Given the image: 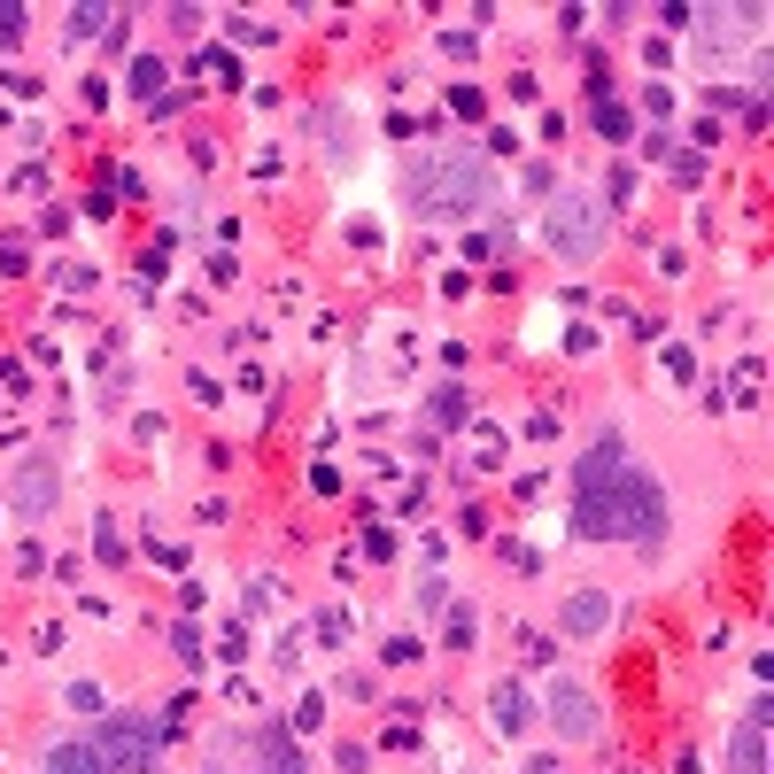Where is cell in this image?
<instances>
[{
  "label": "cell",
  "instance_id": "cell-10",
  "mask_svg": "<svg viewBox=\"0 0 774 774\" xmlns=\"http://www.w3.org/2000/svg\"><path fill=\"white\" fill-rule=\"evenodd\" d=\"M256 759H264V774H302V759H295V744L279 736V728H264L256 736Z\"/></svg>",
  "mask_w": 774,
  "mask_h": 774
},
{
  "label": "cell",
  "instance_id": "cell-22",
  "mask_svg": "<svg viewBox=\"0 0 774 774\" xmlns=\"http://www.w3.org/2000/svg\"><path fill=\"white\" fill-rule=\"evenodd\" d=\"M527 774H566V767H558V759H542V767H527Z\"/></svg>",
  "mask_w": 774,
  "mask_h": 774
},
{
  "label": "cell",
  "instance_id": "cell-20",
  "mask_svg": "<svg viewBox=\"0 0 774 774\" xmlns=\"http://www.w3.org/2000/svg\"><path fill=\"white\" fill-rule=\"evenodd\" d=\"M442 604H449V581H442V573H434V581L418 589V612H442Z\"/></svg>",
  "mask_w": 774,
  "mask_h": 774
},
{
  "label": "cell",
  "instance_id": "cell-6",
  "mask_svg": "<svg viewBox=\"0 0 774 774\" xmlns=\"http://www.w3.org/2000/svg\"><path fill=\"white\" fill-rule=\"evenodd\" d=\"M62 496V465H47V457H31L24 473H16V488H8V504L24 511V519H47Z\"/></svg>",
  "mask_w": 774,
  "mask_h": 774
},
{
  "label": "cell",
  "instance_id": "cell-2",
  "mask_svg": "<svg viewBox=\"0 0 774 774\" xmlns=\"http://www.w3.org/2000/svg\"><path fill=\"white\" fill-rule=\"evenodd\" d=\"M403 202L418 217H434V225H465V217H480L496 202V163L488 155H426L403 179Z\"/></svg>",
  "mask_w": 774,
  "mask_h": 774
},
{
  "label": "cell",
  "instance_id": "cell-21",
  "mask_svg": "<svg viewBox=\"0 0 774 774\" xmlns=\"http://www.w3.org/2000/svg\"><path fill=\"white\" fill-rule=\"evenodd\" d=\"M171 651H179L186 666H202V635H194V627H179V635H171Z\"/></svg>",
  "mask_w": 774,
  "mask_h": 774
},
{
  "label": "cell",
  "instance_id": "cell-8",
  "mask_svg": "<svg viewBox=\"0 0 774 774\" xmlns=\"http://www.w3.org/2000/svg\"><path fill=\"white\" fill-rule=\"evenodd\" d=\"M558 627H566V635H581V643H589V635H604V627H612V596H604V589H573L566 612H558Z\"/></svg>",
  "mask_w": 774,
  "mask_h": 774
},
{
  "label": "cell",
  "instance_id": "cell-4",
  "mask_svg": "<svg viewBox=\"0 0 774 774\" xmlns=\"http://www.w3.org/2000/svg\"><path fill=\"white\" fill-rule=\"evenodd\" d=\"M542 233H550V248H558V256L589 264L596 248H604V217H596V202H589V194H558V202H550V225H542Z\"/></svg>",
  "mask_w": 774,
  "mask_h": 774
},
{
  "label": "cell",
  "instance_id": "cell-16",
  "mask_svg": "<svg viewBox=\"0 0 774 774\" xmlns=\"http://www.w3.org/2000/svg\"><path fill=\"white\" fill-rule=\"evenodd\" d=\"M132 93H163V62H155V55L132 62Z\"/></svg>",
  "mask_w": 774,
  "mask_h": 774
},
{
  "label": "cell",
  "instance_id": "cell-19",
  "mask_svg": "<svg viewBox=\"0 0 774 774\" xmlns=\"http://www.w3.org/2000/svg\"><path fill=\"white\" fill-rule=\"evenodd\" d=\"M24 47V8H0V55Z\"/></svg>",
  "mask_w": 774,
  "mask_h": 774
},
{
  "label": "cell",
  "instance_id": "cell-12",
  "mask_svg": "<svg viewBox=\"0 0 774 774\" xmlns=\"http://www.w3.org/2000/svg\"><path fill=\"white\" fill-rule=\"evenodd\" d=\"M434 418H442V426H465V418H473V395H465V387H434Z\"/></svg>",
  "mask_w": 774,
  "mask_h": 774
},
{
  "label": "cell",
  "instance_id": "cell-18",
  "mask_svg": "<svg viewBox=\"0 0 774 774\" xmlns=\"http://www.w3.org/2000/svg\"><path fill=\"white\" fill-rule=\"evenodd\" d=\"M449 109H457V117H480V109H488V93H480V86H449Z\"/></svg>",
  "mask_w": 774,
  "mask_h": 774
},
{
  "label": "cell",
  "instance_id": "cell-1",
  "mask_svg": "<svg viewBox=\"0 0 774 774\" xmlns=\"http://www.w3.org/2000/svg\"><path fill=\"white\" fill-rule=\"evenodd\" d=\"M573 527L589 542H658L666 527V488L643 465H627L620 434H596V449L573 465Z\"/></svg>",
  "mask_w": 774,
  "mask_h": 774
},
{
  "label": "cell",
  "instance_id": "cell-5",
  "mask_svg": "<svg viewBox=\"0 0 774 774\" xmlns=\"http://www.w3.org/2000/svg\"><path fill=\"white\" fill-rule=\"evenodd\" d=\"M542 713H550V728H558L566 744H589L596 728H604V720H596V697H589L581 682H558V689H550V705H542Z\"/></svg>",
  "mask_w": 774,
  "mask_h": 774
},
{
  "label": "cell",
  "instance_id": "cell-15",
  "mask_svg": "<svg viewBox=\"0 0 774 774\" xmlns=\"http://www.w3.org/2000/svg\"><path fill=\"white\" fill-rule=\"evenodd\" d=\"M47 279H55L62 295H86V287H93V271H86V264H55V271H47Z\"/></svg>",
  "mask_w": 774,
  "mask_h": 774
},
{
  "label": "cell",
  "instance_id": "cell-13",
  "mask_svg": "<svg viewBox=\"0 0 774 774\" xmlns=\"http://www.w3.org/2000/svg\"><path fill=\"white\" fill-rule=\"evenodd\" d=\"M596 132H604V140H627V132H635V117H627L620 101H596Z\"/></svg>",
  "mask_w": 774,
  "mask_h": 774
},
{
  "label": "cell",
  "instance_id": "cell-11",
  "mask_svg": "<svg viewBox=\"0 0 774 774\" xmlns=\"http://www.w3.org/2000/svg\"><path fill=\"white\" fill-rule=\"evenodd\" d=\"M47 774H101V767H93L86 744H55V751H47Z\"/></svg>",
  "mask_w": 774,
  "mask_h": 774
},
{
  "label": "cell",
  "instance_id": "cell-9",
  "mask_svg": "<svg viewBox=\"0 0 774 774\" xmlns=\"http://www.w3.org/2000/svg\"><path fill=\"white\" fill-rule=\"evenodd\" d=\"M527 720H535L527 689H519V682H496V697H488V728H496V736H519Z\"/></svg>",
  "mask_w": 774,
  "mask_h": 774
},
{
  "label": "cell",
  "instance_id": "cell-7",
  "mask_svg": "<svg viewBox=\"0 0 774 774\" xmlns=\"http://www.w3.org/2000/svg\"><path fill=\"white\" fill-rule=\"evenodd\" d=\"M728 767L736 774H767V697H751L744 728L728 736Z\"/></svg>",
  "mask_w": 774,
  "mask_h": 774
},
{
  "label": "cell",
  "instance_id": "cell-3",
  "mask_svg": "<svg viewBox=\"0 0 774 774\" xmlns=\"http://www.w3.org/2000/svg\"><path fill=\"white\" fill-rule=\"evenodd\" d=\"M93 767L101 774H148L155 767V751H163V736H155L140 713H109L101 728H93Z\"/></svg>",
  "mask_w": 774,
  "mask_h": 774
},
{
  "label": "cell",
  "instance_id": "cell-14",
  "mask_svg": "<svg viewBox=\"0 0 774 774\" xmlns=\"http://www.w3.org/2000/svg\"><path fill=\"white\" fill-rule=\"evenodd\" d=\"M318 728H326V697L310 689V697H302V705H295V736H318Z\"/></svg>",
  "mask_w": 774,
  "mask_h": 774
},
{
  "label": "cell",
  "instance_id": "cell-17",
  "mask_svg": "<svg viewBox=\"0 0 774 774\" xmlns=\"http://www.w3.org/2000/svg\"><path fill=\"white\" fill-rule=\"evenodd\" d=\"M101 24H109V8H70V39H93Z\"/></svg>",
  "mask_w": 774,
  "mask_h": 774
}]
</instances>
